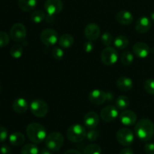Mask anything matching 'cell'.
<instances>
[{
    "label": "cell",
    "instance_id": "obj_11",
    "mask_svg": "<svg viewBox=\"0 0 154 154\" xmlns=\"http://www.w3.org/2000/svg\"><path fill=\"white\" fill-rule=\"evenodd\" d=\"M45 9L48 14H57L63 11V2L62 0H47L45 3Z\"/></svg>",
    "mask_w": 154,
    "mask_h": 154
},
{
    "label": "cell",
    "instance_id": "obj_28",
    "mask_svg": "<svg viewBox=\"0 0 154 154\" xmlns=\"http://www.w3.org/2000/svg\"><path fill=\"white\" fill-rule=\"evenodd\" d=\"M21 154H38V147L35 144H26L21 148Z\"/></svg>",
    "mask_w": 154,
    "mask_h": 154
},
{
    "label": "cell",
    "instance_id": "obj_46",
    "mask_svg": "<svg viewBox=\"0 0 154 154\" xmlns=\"http://www.w3.org/2000/svg\"><path fill=\"white\" fill-rule=\"evenodd\" d=\"M1 90H2V87H1V85H0V93H1Z\"/></svg>",
    "mask_w": 154,
    "mask_h": 154
},
{
    "label": "cell",
    "instance_id": "obj_13",
    "mask_svg": "<svg viewBox=\"0 0 154 154\" xmlns=\"http://www.w3.org/2000/svg\"><path fill=\"white\" fill-rule=\"evenodd\" d=\"M120 123L124 126H130L135 124L137 121V115L133 111L131 110H126L120 113L119 116Z\"/></svg>",
    "mask_w": 154,
    "mask_h": 154
},
{
    "label": "cell",
    "instance_id": "obj_8",
    "mask_svg": "<svg viewBox=\"0 0 154 154\" xmlns=\"http://www.w3.org/2000/svg\"><path fill=\"white\" fill-rule=\"evenodd\" d=\"M10 37L15 42H23L26 37L25 26L20 23L14 24L10 29Z\"/></svg>",
    "mask_w": 154,
    "mask_h": 154
},
{
    "label": "cell",
    "instance_id": "obj_6",
    "mask_svg": "<svg viewBox=\"0 0 154 154\" xmlns=\"http://www.w3.org/2000/svg\"><path fill=\"white\" fill-rule=\"evenodd\" d=\"M118 52L112 47H106L101 54V61L105 66H112L118 60Z\"/></svg>",
    "mask_w": 154,
    "mask_h": 154
},
{
    "label": "cell",
    "instance_id": "obj_41",
    "mask_svg": "<svg viewBox=\"0 0 154 154\" xmlns=\"http://www.w3.org/2000/svg\"><path fill=\"white\" fill-rule=\"evenodd\" d=\"M63 154H82L81 152H79L77 150H74V149H70V150H66Z\"/></svg>",
    "mask_w": 154,
    "mask_h": 154
},
{
    "label": "cell",
    "instance_id": "obj_25",
    "mask_svg": "<svg viewBox=\"0 0 154 154\" xmlns=\"http://www.w3.org/2000/svg\"><path fill=\"white\" fill-rule=\"evenodd\" d=\"M129 99L126 96H120L115 101L116 107L119 110H125L129 106Z\"/></svg>",
    "mask_w": 154,
    "mask_h": 154
},
{
    "label": "cell",
    "instance_id": "obj_40",
    "mask_svg": "<svg viewBox=\"0 0 154 154\" xmlns=\"http://www.w3.org/2000/svg\"><path fill=\"white\" fill-rule=\"evenodd\" d=\"M120 154H133V150L129 147H126V148H123V150H121Z\"/></svg>",
    "mask_w": 154,
    "mask_h": 154
},
{
    "label": "cell",
    "instance_id": "obj_37",
    "mask_svg": "<svg viewBox=\"0 0 154 154\" xmlns=\"http://www.w3.org/2000/svg\"><path fill=\"white\" fill-rule=\"evenodd\" d=\"M93 44L92 41H87L84 44V51L86 53H91L93 50Z\"/></svg>",
    "mask_w": 154,
    "mask_h": 154
},
{
    "label": "cell",
    "instance_id": "obj_1",
    "mask_svg": "<svg viewBox=\"0 0 154 154\" xmlns=\"http://www.w3.org/2000/svg\"><path fill=\"white\" fill-rule=\"evenodd\" d=\"M135 132L138 138L142 141H148L154 135V124L151 120L143 118L135 124Z\"/></svg>",
    "mask_w": 154,
    "mask_h": 154
},
{
    "label": "cell",
    "instance_id": "obj_23",
    "mask_svg": "<svg viewBox=\"0 0 154 154\" xmlns=\"http://www.w3.org/2000/svg\"><path fill=\"white\" fill-rule=\"evenodd\" d=\"M24 141H25V137H24L23 134L20 132H13L9 136V142L15 147L22 145Z\"/></svg>",
    "mask_w": 154,
    "mask_h": 154
},
{
    "label": "cell",
    "instance_id": "obj_2",
    "mask_svg": "<svg viewBox=\"0 0 154 154\" xmlns=\"http://www.w3.org/2000/svg\"><path fill=\"white\" fill-rule=\"evenodd\" d=\"M27 137L34 144H41L45 141L47 137L46 129L38 123H31L27 126L26 129Z\"/></svg>",
    "mask_w": 154,
    "mask_h": 154
},
{
    "label": "cell",
    "instance_id": "obj_12",
    "mask_svg": "<svg viewBox=\"0 0 154 154\" xmlns=\"http://www.w3.org/2000/svg\"><path fill=\"white\" fill-rule=\"evenodd\" d=\"M88 99L92 104L100 105L108 100L107 93L100 90H93L89 93Z\"/></svg>",
    "mask_w": 154,
    "mask_h": 154
},
{
    "label": "cell",
    "instance_id": "obj_22",
    "mask_svg": "<svg viewBox=\"0 0 154 154\" xmlns=\"http://www.w3.org/2000/svg\"><path fill=\"white\" fill-rule=\"evenodd\" d=\"M74 41L75 40L72 35L69 34V33H65L59 38L58 43L61 48H69L73 45Z\"/></svg>",
    "mask_w": 154,
    "mask_h": 154
},
{
    "label": "cell",
    "instance_id": "obj_16",
    "mask_svg": "<svg viewBox=\"0 0 154 154\" xmlns=\"http://www.w3.org/2000/svg\"><path fill=\"white\" fill-rule=\"evenodd\" d=\"M135 30L138 33L144 34L147 32L151 27V21L147 17L142 16L137 20L135 23Z\"/></svg>",
    "mask_w": 154,
    "mask_h": 154
},
{
    "label": "cell",
    "instance_id": "obj_20",
    "mask_svg": "<svg viewBox=\"0 0 154 154\" xmlns=\"http://www.w3.org/2000/svg\"><path fill=\"white\" fill-rule=\"evenodd\" d=\"M116 84H117V88L123 92L129 91L130 90H132V87H133L132 80L126 76H122L119 78Z\"/></svg>",
    "mask_w": 154,
    "mask_h": 154
},
{
    "label": "cell",
    "instance_id": "obj_36",
    "mask_svg": "<svg viewBox=\"0 0 154 154\" xmlns=\"http://www.w3.org/2000/svg\"><path fill=\"white\" fill-rule=\"evenodd\" d=\"M8 138V130L7 129L2 126H0V143L4 142Z\"/></svg>",
    "mask_w": 154,
    "mask_h": 154
},
{
    "label": "cell",
    "instance_id": "obj_5",
    "mask_svg": "<svg viewBox=\"0 0 154 154\" xmlns=\"http://www.w3.org/2000/svg\"><path fill=\"white\" fill-rule=\"evenodd\" d=\"M48 105L42 99H35L30 104V111L32 114L37 117H44L48 114Z\"/></svg>",
    "mask_w": 154,
    "mask_h": 154
},
{
    "label": "cell",
    "instance_id": "obj_4",
    "mask_svg": "<svg viewBox=\"0 0 154 154\" xmlns=\"http://www.w3.org/2000/svg\"><path fill=\"white\" fill-rule=\"evenodd\" d=\"M63 143L64 136L58 132H51L45 138V145L51 151H58L63 147Z\"/></svg>",
    "mask_w": 154,
    "mask_h": 154
},
{
    "label": "cell",
    "instance_id": "obj_42",
    "mask_svg": "<svg viewBox=\"0 0 154 154\" xmlns=\"http://www.w3.org/2000/svg\"><path fill=\"white\" fill-rule=\"evenodd\" d=\"M54 15H50V14H48L46 15V17H45V20H46V21L48 23H51L52 22H54Z\"/></svg>",
    "mask_w": 154,
    "mask_h": 154
},
{
    "label": "cell",
    "instance_id": "obj_32",
    "mask_svg": "<svg viewBox=\"0 0 154 154\" xmlns=\"http://www.w3.org/2000/svg\"><path fill=\"white\" fill-rule=\"evenodd\" d=\"M144 89L148 94L154 95V79H147L144 84Z\"/></svg>",
    "mask_w": 154,
    "mask_h": 154
},
{
    "label": "cell",
    "instance_id": "obj_45",
    "mask_svg": "<svg viewBox=\"0 0 154 154\" xmlns=\"http://www.w3.org/2000/svg\"><path fill=\"white\" fill-rule=\"evenodd\" d=\"M150 18H151V19L154 21V11L153 12H151V14H150Z\"/></svg>",
    "mask_w": 154,
    "mask_h": 154
},
{
    "label": "cell",
    "instance_id": "obj_7",
    "mask_svg": "<svg viewBox=\"0 0 154 154\" xmlns=\"http://www.w3.org/2000/svg\"><path fill=\"white\" fill-rule=\"evenodd\" d=\"M117 141L121 145L127 147L130 146L133 143L134 141V134L131 129L127 128H122L119 129L116 135Z\"/></svg>",
    "mask_w": 154,
    "mask_h": 154
},
{
    "label": "cell",
    "instance_id": "obj_10",
    "mask_svg": "<svg viewBox=\"0 0 154 154\" xmlns=\"http://www.w3.org/2000/svg\"><path fill=\"white\" fill-rule=\"evenodd\" d=\"M118 108L113 105H108L104 107L100 112V117L105 122L114 121L119 116Z\"/></svg>",
    "mask_w": 154,
    "mask_h": 154
},
{
    "label": "cell",
    "instance_id": "obj_34",
    "mask_svg": "<svg viewBox=\"0 0 154 154\" xmlns=\"http://www.w3.org/2000/svg\"><path fill=\"white\" fill-rule=\"evenodd\" d=\"M10 42L9 35L5 32L0 31V48L7 46Z\"/></svg>",
    "mask_w": 154,
    "mask_h": 154
},
{
    "label": "cell",
    "instance_id": "obj_43",
    "mask_svg": "<svg viewBox=\"0 0 154 154\" xmlns=\"http://www.w3.org/2000/svg\"><path fill=\"white\" fill-rule=\"evenodd\" d=\"M38 154H52V151L48 148H43L39 151Z\"/></svg>",
    "mask_w": 154,
    "mask_h": 154
},
{
    "label": "cell",
    "instance_id": "obj_14",
    "mask_svg": "<svg viewBox=\"0 0 154 154\" xmlns=\"http://www.w3.org/2000/svg\"><path fill=\"white\" fill-rule=\"evenodd\" d=\"M134 54L138 58L144 59L149 56L150 53V47L144 42H137L132 47Z\"/></svg>",
    "mask_w": 154,
    "mask_h": 154
},
{
    "label": "cell",
    "instance_id": "obj_38",
    "mask_svg": "<svg viewBox=\"0 0 154 154\" xmlns=\"http://www.w3.org/2000/svg\"><path fill=\"white\" fill-rule=\"evenodd\" d=\"M144 150L147 154H154V144L147 143L144 145Z\"/></svg>",
    "mask_w": 154,
    "mask_h": 154
},
{
    "label": "cell",
    "instance_id": "obj_3",
    "mask_svg": "<svg viewBox=\"0 0 154 154\" xmlns=\"http://www.w3.org/2000/svg\"><path fill=\"white\" fill-rule=\"evenodd\" d=\"M67 138L73 143H80L87 137L85 127L79 123L73 124L68 129L66 132Z\"/></svg>",
    "mask_w": 154,
    "mask_h": 154
},
{
    "label": "cell",
    "instance_id": "obj_35",
    "mask_svg": "<svg viewBox=\"0 0 154 154\" xmlns=\"http://www.w3.org/2000/svg\"><path fill=\"white\" fill-rule=\"evenodd\" d=\"M99 136V133L97 130L94 129H90V131L87 132V137L86 138L90 141H95L98 139Z\"/></svg>",
    "mask_w": 154,
    "mask_h": 154
},
{
    "label": "cell",
    "instance_id": "obj_39",
    "mask_svg": "<svg viewBox=\"0 0 154 154\" xmlns=\"http://www.w3.org/2000/svg\"><path fill=\"white\" fill-rule=\"evenodd\" d=\"M0 153L2 154H10L11 153V148L8 144H4L0 147Z\"/></svg>",
    "mask_w": 154,
    "mask_h": 154
},
{
    "label": "cell",
    "instance_id": "obj_24",
    "mask_svg": "<svg viewBox=\"0 0 154 154\" xmlns=\"http://www.w3.org/2000/svg\"><path fill=\"white\" fill-rule=\"evenodd\" d=\"M114 45L116 48H118V49H124V48H127L128 45H129V41L127 37H126L125 35H120L117 36L114 39Z\"/></svg>",
    "mask_w": 154,
    "mask_h": 154
},
{
    "label": "cell",
    "instance_id": "obj_9",
    "mask_svg": "<svg viewBox=\"0 0 154 154\" xmlns=\"http://www.w3.org/2000/svg\"><path fill=\"white\" fill-rule=\"evenodd\" d=\"M40 39L45 46H53L58 42V33L52 29H45L41 33Z\"/></svg>",
    "mask_w": 154,
    "mask_h": 154
},
{
    "label": "cell",
    "instance_id": "obj_31",
    "mask_svg": "<svg viewBox=\"0 0 154 154\" xmlns=\"http://www.w3.org/2000/svg\"><path fill=\"white\" fill-rule=\"evenodd\" d=\"M101 42L105 47L111 46V44L114 42L112 35L110 32H104L101 37Z\"/></svg>",
    "mask_w": 154,
    "mask_h": 154
},
{
    "label": "cell",
    "instance_id": "obj_17",
    "mask_svg": "<svg viewBox=\"0 0 154 154\" xmlns=\"http://www.w3.org/2000/svg\"><path fill=\"white\" fill-rule=\"evenodd\" d=\"M116 20L121 25H130L133 21V15L129 11L121 10L116 14Z\"/></svg>",
    "mask_w": 154,
    "mask_h": 154
},
{
    "label": "cell",
    "instance_id": "obj_18",
    "mask_svg": "<svg viewBox=\"0 0 154 154\" xmlns=\"http://www.w3.org/2000/svg\"><path fill=\"white\" fill-rule=\"evenodd\" d=\"M84 123L89 129H95L99 123V117L94 111L87 113L84 117Z\"/></svg>",
    "mask_w": 154,
    "mask_h": 154
},
{
    "label": "cell",
    "instance_id": "obj_27",
    "mask_svg": "<svg viewBox=\"0 0 154 154\" xmlns=\"http://www.w3.org/2000/svg\"><path fill=\"white\" fill-rule=\"evenodd\" d=\"M45 17H46V14L43 11L41 10L34 11L30 16V19L35 23H40L44 20H45Z\"/></svg>",
    "mask_w": 154,
    "mask_h": 154
},
{
    "label": "cell",
    "instance_id": "obj_33",
    "mask_svg": "<svg viewBox=\"0 0 154 154\" xmlns=\"http://www.w3.org/2000/svg\"><path fill=\"white\" fill-rule=\"evenodd\" d=\"M52 57L56 60H61L64 57V51L61 48L56 47L52 51Z\"/></svg>",
    "mask_w": 154,
    "mask_h": 154
},
{
    "label": "cell",
    "instance_id": "obj_19",
    "mask_svg": "<svg viewBox=\"0 0 154 154\" xmlns=\"http://www.w3.org/2000/svg\"><path fill=\"white\" fill-rule=\"evenodd\" d=\"M12 108L17 114H24L28 110L29 104L23 98H18L12 103Z\"/></svg>",
    "mask_w": 154,
    "mask_h": 154
},
{
    "label": "cell",
    "instance_id": "obj_26",
    "mask_svg": "<svg viewBox=\"0 0 154 154\" xmlns=\"http://www.w3.org/2000/svg\"><path fill=\"white\" fill-rule=\"evenodd\" d=\"M134 56L130 51H124L120 55V62L123 66H129L133 63Z\"/></svg>",
    "mask_w": 154,
    "mask_h": 154
},
{
    "label": "cell",
    "instance_id": "obj_29",
    "mask_svg": "<svg viewBox=\"0 0 154 154\" xmlns=\"http://www.w3.org/2000/svg\"><path fill=\"white\" fill-rule=\"evenodd\" d=\"M23 52V49L22 45H19V44H16V45H13L11 48L10 55L13 58L19 59L22 57Z\"/></svg>",
    "mask_w": 154,
    "mask_h": 154
},
{
    "label": "cell",
    "instance_id": "obj_44",
    "mask_svg": "<svg viewBox=\"0 0 154 154\" xmlns=\"http://www.w3.org/2000/svg\"><path fill=\"white\" fill-rule=\"evenodd\" d=\"M107 96H108V100L107 101H111L113 99V94L111 93H107Z\"/></svg>",
    "mask_w": 154,
    "mask_h": 154
},
{
    "label": "cell",
    "instance_id": "obj_21",
    "mask_svg": "<svg viewBox=\"0 0 154 154\" xmlns=\"http://www.w3.org/2000/svg\"><path fill=\"white\" fill-rule=\"evenodd\" d=\"M17 4L23 11L29 12L35 9L37 5V0H18Z\"/></svg>",
    "mask_w": 154,
    "mask_h": 154
},
{
    "label": "cell",
    "instance_id": "obj_15",
    "mask_svg": "<svg viewBox=\"0 0 154 154\" xmlns=\"http://www.w3.org/2000/svg\"><path fill=\"white\" fill-rule=\"evenodd\" d=\"M101 30L99 26L96 23H90L85 27L84 35L89 41H96L100 36Z\"/></svg>",
    "mask_w": 154,
    "mask_h": 154
},
{
    "label": "cell",
    "instance_id": "obj_30",
    "mask_svg": "<svg viewBox=\"0 0 154 154\" xmlns=\"http://www.w3.org/2000/svg\"><path fill=\"white\" fill-rule=\"evenodd\" d=\"M84 154H102V148L97 144H90L84 148Z\"/></svg>",
    "mask_w": 154,
    "mask_h": 154
}]
</instances>
